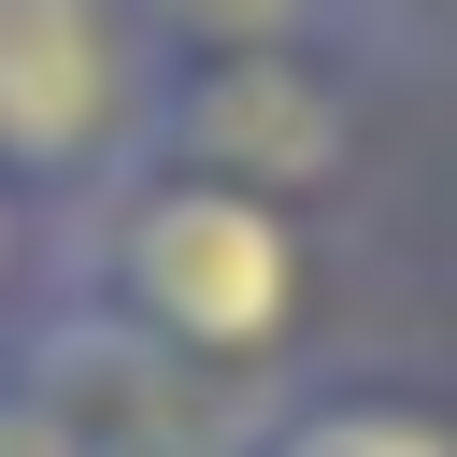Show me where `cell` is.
I'll return each instance as SVG.
<instances>
[{
  "label": "cell",
  "mask_w": 457,
  "mask_h": 457,
  "mask_svg": "<svg viewBox=\"0 0 457 457\" xmlns=\"http://www.w3.org/2000/svg\"><path fill=\"white\" fill-rule=\"evenodd\" d=\"M143 29L171 57H271V43L314 29V0H143Z\"/></svg>",
  "instance_id": "6"
},
{
  "label": "cell",
  "mask_w": 457,
  "mask_h": 457,
  "mask_svg": "<svg viewBox=\"0 0 457 457\" xmlns=\"http://www.w3.org/2000/svg\"><path fill=\"white\" fill-rule=\"evenodd\" d=\"M29 386L57 400V428H71L86 457H243V428L200 400L214 371L171 357V343H143V328H114V314H86V300L43 328Z\"/></svg>",
  "instance_id": "4"
},
{
  "label": "cell",
  "mask_w": 457,
  "mask_h": 457,
  "mask_svg": "<svg viewBox=\"0 0 457 457\" xmlns=\"http://www.w3.org/2000/svg\"><path fill=\"white\" fill-rule=\"evenodd\" d=\"M243 457H457V414H428L400 386H314V400L257 414Z\"/></svg>",
  "instance_id": "5"
},
{
  "label": "cell",
  "mask_w": 457,
  "mask_h": 457,
  "mask_svg": "<svg viewBox=\"0 0 457 457\" xmlns=\"http://www.w3.org/2000/svg\"><path fill=\"white\" fill-rule=\"evenodd\" d=\"M157 114L171 43L143 29V0H0V186L100 200L157 157Z\"/></svg>",
  "instance_id": "2"
},
{
  "label": "cell",
  "mask_w": 457,
  "mask_h": 457,
  "mask_svg": "<svg viewBox=\"0 0 457 457\" xmlns=\"http://www.w3.org/2000/svg\"><path fill=\"white\" fill-rule=\"evenodd\" d=\"M0 457H86V443L57 428V400H43L29 371H0Z\"/></svg>",
  "instance_id": "7"
},
{
  "label": "cell",
  "mask_w": 457,
  "mask_h": 457,
  "mask_svg": "<svg viewBox=\"0 0 457 457\" xmlns=\"http://www.w3.org/2000/svg\"><path fill=\"white\" fill-rule=\"evenodd\" d=\"M157 157L228 171V186H257V200H314V186L357 157V100H343L300 43H271V57H171Z\"/></svg>",
  "instance_id": "3"
},
{
  "label": "cell",
  "mask_w": 457,
  "mask_h": 457,
  "mask_svg": "<svg viewBox=\"0 0 457 457\" xmlns=\"http://www.w3.org/2000/svg\"><path fill=\"white\" fill-rule=\"evenodd\" d=\"M314 300V257H300V200H257L228 171H186V157H143L86 200V314L200 357V371H257L286 357Z\"/></svg>",
  "instance_id": "1"
},
{
  "label": "cell",
  "mask_w": 457,
  "mask_h": 457,
  "mask_svg": "<svg viewBox=\"0 0 457 457\" xmlns=\"http://www.w3.org/2000/svg\"><path fill=\"white\" fill-rule=\"evenodd\" d=\"M0 271H14V186H0Z\"/></svg>",
  "instance_id": "8"
}]
</instances>
